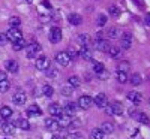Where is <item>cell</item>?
I'll return each instance as SVG.
<instances>
[{"mask_svg": "<svg viewBox=\"0 0 150 139\" xmlns=\"http://www.w3.org/2000/svg\"><path fill=\"white\" fill-rule=\"evenodd\" d=\"M108 54L111 55V58H122V54H123V49L120 46H111Z\"/></svg>", "mask_w": 150, "mask_h": 139, "instance_id": "obj_16", "label": "cell"}, {"mask_svg": "<svg viewBox=\"0 0 150 139\" xmlns=\"http://www.w3.org/2000/svg\"><path fill=\"white\" fill-rule=\"evenodd\" d=\"M96 24H98V26H99V27H104V26H105V24H107V17L101 14V15H99V17H98V22H96Z\"/></svg>", "mask_w": 150, "mask_h": 139, "instance_id": "obj_41", "label": "cell"}, {"mask_svg": "<svg viewBox=\"0 0 150 139\" xmlns=\"http://www.w3.org/2000/svg\"><path fill=\"white\" fill-rule=\"evenodd\" d=\"M135 118L138 120L140 123H143V124H150V120H149V117L146 115L144 112H138V114L135 115Z\"/></svg>", "mask_w": 150, "mask_h": 139, "instance_id": "obj_32", "label": "cell"}, {"mask_svg": "<svg viewBox=\"0 0 150 139\" xmlns=\"http://www.w3.org/2000/svg\"><path fill=\"white\" fill-rule=\"evenodd\" d=\"M92 44H93L95 49H98V51H101V53H108L110 48H111L110 42L105 41V39H102V33H96V36L93 37Z\"/></svg>", "mask_w": 150, "mask_h": 139, "instance_id": "obj_1", "label": "cell"}, {"mask_svg": "<svg viewBox=\"0 0 150 139\" xmlns=\"http://www.w3.org/2000/svg\"><path fill=\"white\" fill-rule=\"evenodd\" d=\"M104 109H105V112H107V115H112V109H111V105H107Z\"/></svg>", "mask_w": 150, "mask_h": 139, "instance_id": "obj_45", "label": "cell"}, {"mask_svg": "<svg viewBox=\"0 0 150 139\" xmlns=\"http://www.w3.org/2000/svg\"><path fill=\"white\" fill-rule=\"evenodd\" d=\"M27 46V42L24 41V39H20V41H17V42H14V51H21L23 48H26Z\"/></svg>", "mask_w": 150, "mask_h": 139, "instance_id": "obj_27", "label": "cell"}, {"mask_svg": "<svg viewBox=\"0 0 150 139\" xmlns=\"http://www.w3.org/2000/svg\"><path fill=\"white\" fill-rule=\"evenodd\" d=\"M5 79H8V78H6V72L0 70V81H5Z\"/></svg>", "mask_w": 150, "mask_h": 139, "instance_id": "obj_46", "label": "cell"}, {"mask_svg": "<svg viewBox=\"0 0 150 139\" xmlns=\"http://www.w3.org/2000/svg\"><path fill=\"white\" fill-rule=\"evenodd\" d=\"M68 82H69V85H71L72 88H77V87H80V84H81V81H80L78 77H71V78L68 79Z\"/></svg>", "mask_w": 150, "mask_h": 139, "instance_id": "obj_38", "label": "cell"}, {"mask_svg": "<svg viewBox=\"0 0 150 139\" xmlns=\"http://www.w3.org/2000/svg\"><path fill=\"white\" fill-rule=\"evenodd\" d=\"M68 20H69V22L72 24V26H80V24L83 22V18H81L80 14H71Z\"/></svg>", "mask_w": 150, "mask_h": 139, "instance_id": "obj_22", "label": "cell"}, {"mask_svg": "<svg viewBox=\"0 0 150 139\" xmlns=\"http://www.w3.org/2000/svg\"><path fill=\"white\" fill-rule=\"evenodd\" d=\"M48 112H50V115H53V117H59L62 112H63V109H62V106L59 103H51L48 108Z\"/></svg>", "mask_w": 150, "mask_h": 139, "instance_id": "obj_14", "label": "cell"}, {"mask_svg": "<svg viewBox=\"0 0 150 139\" xmlns=\"http://www.w3.org/2000/svg\"><path fill=\"white\" fill-rule=\"evenodd\" d=\"M93 103H95L98 108L104 109V108L108 105V99H107V96H105L104 93H99V94H96V96L93 97Z\"/></svg>", "mask_w": 150, "mask_h": 139, "instance_id": "obj_6", "label": "cell"}, {"mask_svg": "<svg viewBox=\"0 0 150 139\" xmlns=\"http://www.w3.org/2000/svg\"><path fill=\"white\" fill-rule=\"evenodd\" d=\"M104 136H105V133L101 130V127L92 130V138H93V139H104Z\"/></svg>", "mask_w": 150, "mask_h": 139, "instance_id": "obj_35", "label": "cell"}, {"mask_svg": "<svg viewBox=\"0 0 150 139\" xmlns=\"http://www.w3.org/2000/svg\"><path fill=\"white\" fill-rule=\"evenodd\" d=\"M5 69H6L8 72L17 73V72H18V69H20V66H18V63H17L15 60H8V61L5 63Z\"/></svg>", "mask_w": 150, "mask_h": 139, "instance_id": "obj_13", "label": "cell"}, {"mask_svg": "<svg viewBox=\"0 0 150 139\" xmlns=\"http://www.w3.org/2000/svg\"><path fill=\"white\" fill-rule=\"evenodd\" d=\"M20 24H21V20L18 17H11L9 18V27L11 29H18Z\"/></svg>", "mask_w": 150, "mask_h": 139, "instance_id": "obj_28", "label": "cell"}, {"mask_svg": "<svg viewBox=\"0 0 150 139\" xmlns=\"http://www.w3.org/2000/svg\"><path fill=\"white\" fill-rule=\"evenodd\" d=\"M2 132H3L5 135H8V136L14 135V133H15V124H14V123H5L3 127H2Z\"/></svg>", "mask_w": 150, "mask_h": 139, "instance_id": "obj_18", "label": "cell"}, {"mask_svg": "<svg viewBox=\"0 0 150 139\" xmlns=\"http://www.w3.org/2000/svg\"><path fill=\"white\" fill-rule=\"evenodd\" d=\"M131 69V65L128 61H119V65H117V72H126Z\"/></svg>", "mask_w": 150, "mask_h": 139, "instance_id": "obj_26", "label": "cell"}, {"mask_svg": "<svg viewBox=\"0 0 150 139\" xmlns=\"http://www.w3.org/2000/svg\"><path fill=\"white\" fill-rule=\"evenodd\" d=\"M6 42H8L6 34H5V33H0V45H5Z\"/></svg>", "mask_w": 150, "mask_h": 139, "instance_id": "obj_43", "label": "cell"}, {"mask_svg": "<svg viewBox=\"0 0 150 139\" xmlns=\"http://www.w3.org/2000/svg\"><path fill=\"white\" fill-rule=\"evenodd\" d=\"M48 39H50V42H51V44H59L62 41V30L59 27H53L51 30H50Z\"/></svg>", "mask_w": 150, "mask_h": 139, "instance_id": "obj_4", "label": "cell"}, {"mask_svg": "<svg viewBox=\"0 0 150 139\" xmlns=\"http://www.w3.org/2000/svg\"><path fill=\"white\" fill-rule=\"evenodd\" d=\"M120 34H122V30H120L119 27H111V29H108V32H107V36L110 37V39H117Z\"/></svg>", "mask_w": 150, "mask_h": 139, "instance_id": "obj_21", "label": "cell"}, {"mask_svg": "<svg viewBox=\"0 0 150 139\" xmlns=\"http://www.w3.org/2000/svg\"><path fill=\"white\" fill-rule=\"evenodd\" d=\"M36 69L38 70H47L48 67H50V60L47 58V57H39V58H36Z\"/></svg>", "mask_w": 150, "mask_h": 139, "instance_id": "obj_12", "label": "cell"}, {"mask_svg": "<svg viewBox=\"0 0 150 139\" xmlns=\"http://www.w3.org/2000/svg\"><path fill=\"white\" fill-rule=\"evenodd\" d=\"M33 2V0H27V3H32Z\"/></svg>", "mask_w": 150, "mask_h": 139, "instance_id": "obj_49", "label": "cell"}, {"mask_svg": "<svg viewBox=\"0 0 150 139\" xmlns=\"http://www.w3.org/2000/svg\"><path fill=\"white\" fill-rule=\"evenodd\" d=\"M56 120H57V123H59L60 127H69V126L72 124L71 115H68V114H65V112H62L60 115H59V118H56Z\"/></svg>", "mask_w": 150, "mask_h": 139, "instance_id": "obj_8", "label": "cell"}, {"mask_svg": "<svg viewBox=\"0 0 150 139\" xmlns=\"http://www.w3.org/2000/svg\"><path fill=\"white\" fill-rule=\"evenodd\" d=\"M41 114H42V111L38 105H30L27 108V117H39Z\"/></svg>", "mask_w": 150, "mask_h": 139, "instance_id": "obj_15", "label": "cell"}, {"mask_svg": "<svg viewBox=\"0 0 150 139\" xmlns=\"http://www.w3.org/2000/svg\"><path fill=\"white\" fill-rule=\"evenodd\" d=\"M89 41H90V37L87 36V34H84V33H81L78 37H77V42L81 45V46H84V45H87L89 44Z\"/></svg>", "mask_w": 150, "mask_h": 139, "instance_id": "obj_33", "label": "cell"}, {"mask_svg": "<svg viewBox=\"0 0 150 139\" xmlns=\"http://www.w3.org/2000/svg\"><path fill=\"white\" fill-rule=\"evenodd\" d=\"M42 94L47 96V97H51V96L54 94V88H53L51 85H44V87H42Z\"/></svg>", "mask_w": 150, "mask_h": 139, "instance_id": "obj_34", "label": "cell"}, {"mask_svg": "<svg viewBox=\"0 0 150 139\" xmlns=\"http://www.w3.org/2000/svg\"><path fill=\"white\" fill-rule=\"evenodd\" d=\"M144 21H146V24H147V26H150V14H147V15H146Z\"/></svg>", "mask_w": 150, "mask_h": 139, "instance_id": "obj_47", "label": "cell"}, {"mask_svg": "<svg viewBox=\"0 0 150 139\" xmlns=\"http://www.w3.org/2000/svg\"><path fill=\"white\" fill-rule=\"evenodd\" d=\"M117 81L125 84V82H128L129 81V77H128V73L126 72H117Z\"/></svg>", "mask_w": 150, "mask_h": 139, "instance_id": "obj_37", "label": "cell"}, {"mask_svg": "<svg viewBox=\"0 0 150 139\" xmlns=\"http://www.w3.org/2000/svg\"><path fill=\"white\" fill-rule=\"evenodd\" d=\"M149 103H150V99H149Z\"/></svg>", "mask_w": 150, "mask_h": 139, "instance_id": "obj_50", "label": "cell"}, {"mask_svg": "<svg viewBox=\"0 0 150 139\" xmlns=\"http://www.w3.org/2000/svg\"><path fill=\"white\" fill-rule=\"evenodd\" d=\"M17 124H18V127H20L21 130H29V129H30V123H29L26 118H20Z\"/></svg>", "mask_w": 150, "mask_h": 139, "instance_id": "obj_31", "label": "cell"}, {"mask_svg": "<svg viewBox=\"0 0 150 139\" xmlns=\"http://www.w3.org/2000/svg\"><path fill=\"white\" fill-rule=\"evenodd\" d=\"M78 55L80 57H83L84 60H92L93 58V53H92V49L87 46V45H84V46H80V49H78Z\"/></svg>", "mask_w": 150, "mask_h": 139, "instance_id": "obj_11", "label": "cell"}, {"mask_svg": "<svg viewBox=\"0 0 150 139\" xmlns=\"http://www.w3.org/2000/svg\"><path fill=\"white\" fill-rule=\"evenodd\" d=\"M41 45L39 44H30V45H27L26 46V51H27V57L29 58H35L38 54L41 53Z\"/></svg>", "mask_w": 150, "mask_h": 139, "instance_id": "obj_5", "label": "cell"}, {"mask_svg": "<svg viewBox=\"0 0 150 139\" xmlns=\"http://www.w3.org/2000/svg\"><path fill=\"white\" fill-rule=\"evenodd\" d=\"M93 70L96 75H101L102 72H105V66L102 63H93Z\"/></svg>", "mask_w": 150, "mask_h": 139, "instance_id": "obj_36", "label": "cell"}, {"mask_svg": "<svg viewBox=\"0 0 150 139\" xmlns=\"http://www.w3.org/2000/svg\"><path fill=\"white\" fill-rule=\"evenodd\" d=\"M9 88H11V82H9L8 79L0 81V93H6Z\"/></svg>", "mask_w": 150, "mask_h": 139, "instance_id": "obj_39", "label": "cell"}, {"mask_svg": "<svg viewBox=\"0 0 150 139\" xmlns=\"http://www.w3.org/2000/svg\"><path fill=\"white\" fill-rule=\"evenodd\" d=\"M122 49H131L134 46V36L132 33H122Z\"/></svg>", "mask_w": 150, "mask_h": 139, "instance_id": "obj_2", "label": "cell"}, {"mask_svg": "<svg viewBox=\"0 0 150 139\" xmlns=\"http://www.w3.org/2000/svg\"><path fill=\"white\" fill-rule=\"evenodd\" d=\"M53 139H60V136H53Z\"/></svg>", "mask_w": 150, "mask_h": 139, "instance_id": "obj_48", "label": "cell"}, {"mask_svg": "<svg viewBox=\"0 0 150 139\" xmlns=\"http://www.w3.org/2000/svg\"><path fill=\"white\" fill-rule=\"evenodd\" d=\"M111 109H112V115H122L123 114V105L119 102L111 103Z\"/></svg>", "mask_w": 150, "mask_h": 139, "instance_id": "obj_23", "label": "cell"}, {"mask_svg": "<svg viewBox=\"0 0 150 139\" xmlns=\"http://www.w3.org/2000/svg\"><path fill=\"white\" fill-rule=\"evenodd\" d=\"M5 34H6V37H8V41H11L12 44L17 42V41H20V39H23V33H21L18 29H9Z\"/></svg>", "mask_w": 150, "mask_h": 139, "instance_id": "obj_3", "label": "cell"}, {"mask_svg": "<svg viewBox=\"0 0 150 139\" xmlns=\"http://www.w3.org/2000/svg\"><path fill=\"white\" fill-rule=\"evenodd\" d=\"M108 14H110L112 18H117V17L120 15V9H119L116 5H111V6L108 8Z\"/></svg>", "mask_w": 150, "mask_h": 139, "instance_id": "obj_30", "label": "cell"}, {"mask_svg": "<svg viewBox=\"0 0 150 139\" xmlns=\"http://www.w3.org/2000/svg\"><path fill=\"white\" fill-rule=\"evenodd\" d=\"M66 53H68V55L71 57V60H72V58H75V57H78V49H75L74 46H72V48H69Z\"/></svg>", "mask_w": 150, "mask_h": 139, "instance_id": "obj_42", "label": "cell"}, {"mask_svg": "<svg viewBox=\"0 0 150 139\" xmlns=\"http://www.w3.org/2000/svg\"><path fill=\"white\" fill-rule=\"evenodd\" d=\"M56 61L59 63L60 66H68L71 63V57L68 55L66 51H60V53L56 54Z\"/></svg>", "mask_w": 150, "mask_h": 139, "instance_id": "obj_7", "label": "cell"}, {"mask_svg": "<svg viewBox=\"0 0 150 139\" xmlns=\"http://www.w3.org/2000/svg\"><path fill=\"white\" fill-rule=\"evenodd\" d=\"M72 91H74V88H72L71 85H68V87H63V88H62V94L66 96V97L72 96Z\"/></svg>", "mask_w": 150, "mask_h": 139, "instance_id": "obj_40", "label": "cell"}, {"mask_svg": "<svg viewBox=\"0 0 150 139\" xmlns=\"http://www.w3.org/2000/svg\"><path fill=\"white\" fill-rule=\"evenodd\" d=\"M128 99L131 100L132 103H141V100H143V97H141V94L138 93V91H129L128 93Z\"/></svg>", "mask_w": 150, "mask_h": 139, "instance_id": "obj_17", "label": "cell"}, {"mask_svg": "<svg viewBox=\"0 0 150 139\" xmlns=\"http://www.w3.org/2000/svg\"><path fill=\"white\" fill-rule=\"evenodd\" d=\"M12 109L9 106H2L0 108V115H2V118H11L12 117Z\"/></svg>", "mask_w": 150, "mask_h": 139, "instance_id": "obj_25", "label": "cell"}, {"mask_svg": "<svg viewBox=\"0 0 150 139\" xmlns=\"http://www.w3.org/2000/svg\"><path fill=\"white\" fill-rule=\"evenodd\" d=\"M101 130H102L105 135H111L112 132H114V124H111V123L105 121V123L101 126Z\"/></svg>", "mask_w": 150, "mask_h": 139, "instance_id": "obj_24", "label": "cell"}, {"mask_svg": "<svg viewBox=\"0 0 150 139\" xmlns=\"http://www.w3.org/2000/svg\"><path fill=\"white\" fill-rule=\"evenodd\" d=\"M92 105H93V99L90 96H81L78 99V106L81 109H89Z\"/></svg>", "mask_w": 150, "mask_h": 139, "instance_id": "obj_9", "label": "cell"}, {"mask_svg": "<svg viewBox=\"0 0 150 139\" xmlns=\"http://www.w3.org/2000/svg\"><path fill=\"white\" fill-rule=\"evenodd\" d=\"M45 126H47V129H50V130H59L60 129V126H59L56 118H47L45 120Z\"/></svg>", "mask_w": 150, "mask_h": 139, "instance_id": "obj_19", "label": "cell"}, {"mask_svg": "<svg viewBox=\"0 0 150 139\" xmlns=\"http://www.w3.org/2000/svg\"><path fill=\"white\" fill-rule=\"evenodd\" d=\"M47 70H50V72H47V73L50 75V77H56V75H57V72H56V69H53V67H51V69H50V67H48Z\"/></svg>", "mask_w": 150, "mask_h": 139, "instance_id": "obj_44", "label": "cell"}, {"mask_svg": "<svg viewBox=\"0 0 150 139\" xmlns=\"http://www.w3.org/2000/svg\"><path fill=\"white\" fill-rule=\"evenodd\" d=\"M129 81H131L132 85H140V84L143 82V78H141V75H140V73H134L132 77L129 78Z\"/></svg>", "mask_w": 150, "mask_h": 139, "instance_id": "obj_29", "label": "cell"}, {"mask_svg": "<svg viewBox=\"0 0 150 139\" xmlns=\"http://www.w3.org/2000/svg\"><path fill=\"white\" fill-rule=\"evenodd\" d=\"M26 100H27V96L23 91H17L14 96H12V102H14L15 105H18V106H23L24 103H26Z\"/></svg>", "mask_w": 150, "mask_h": 139, "instance_id": "obj_10", "label": "cell"}, {"mask_svg": "<svg viewBox=\"0 0 150 139\" xmlns=\"http://www.w3.org/2000/svg\"><path fill=\"white\" fill-rule=\"evenodd\" d=\"M77 111H78V105H75V103H68L66 106H65V114H68V115H71V117H74L75 114H77Z\"/></svg>", "mask_w": 150, "mask_h": 139, "instance_id": "obj_20", "label": "cell"}]
</instances>
